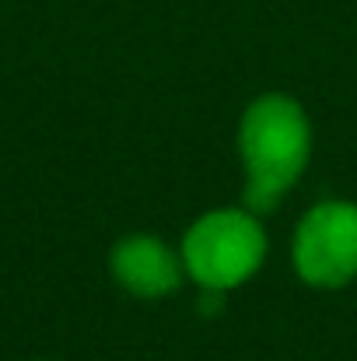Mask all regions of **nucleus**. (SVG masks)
<instances>
[{
    "mask_svg": "<svg viewBox=\"0 0 357 361\" xmlns=\"http://www.w3.org/2000/svg\"><path fill=\"white\" fill-rule=\"evenodd\" d=\"M238 154L245 165V207L252 214L273 211L312 154L305 109L287 95L256 99L238 123Z\"/></svg>",
    "mask_w": 357,
    "mask_h": 361,
    "instance_id": "1",
    "label": "nucleus"
},
{
    "mask_svg": "<svg viewBox=\"0 0 357 361\" xmlns=\"http://www.w3.org/2000/svg\"><path fill=\"white\" fill-rule=\"evenodd\" d=\"M266 259V232L252 211H211L182 239L186 274L207 291L245 284Z\"/></svg>",
    "mask_w": 357,
    "mask_h": 361,
    "instance_id": "2",
    "label": "nucleus"
},
{
    "mask_svg": "<svg viewBox=\"0 0 357 361\" xmlns=\"http://www.w3.org/2000/svg\"><path fill=\"white\" fill-rule=\"evenodd\" d=\"M294 270L315 288H344L357 277V204L326 200L312 207L291 245Z\"/></svg>",
    "mask_w": 357,
    "mask_h": 361,
    "instance_id": "3",
    "label": "nucleus"
},
{
    "mask_svg": "<svg viewBox=\"0 0 357 361\" xmlns=\"http://www.w3.org/2000/svg\"><path fill=\"white\" fill-rule=\"evenodd\" d=\"M113 274L137 298H165L182 284L186 263L182 252H172L154 235H130L113 249Z\"/></svg>",
    "mask_w": 357,
    "mask_h": 361,
    "instance_id": "4",
    "label": "nucleus"
}]
</instances>
